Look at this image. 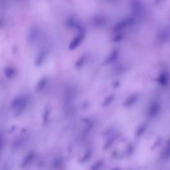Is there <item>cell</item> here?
Returning <instances> with one entry per match:
<instances>
[{"label": "cell", "mask_w": 170, "mask_h": 170, "mask_svg": "<svg viewBox=\"0 0 170 170\" xmlns=\"http://www.w3.org/2000/svg\"><path fill=\"white\" fill-rule=\"evenodd\" d=\"M28 103V98L24 95H19L15 97L11 103L12 108L17 110V113L22 112Z\"/></svg>", "instance_id": "1"}, {"label": "cell", "mask_w": 170, "mask_h": 170, "mask_svg": "<svg viewBox=\"0 0 170 170\" xmlns=\"http://www.w3.org/2000/svg\"><path fill=\"white\" fill-rule=\"evenodd\" d=\"M41 36V29L37 26H33L28 29L27 41L29 45H35L40 40Z\"/></svg>", "instance_id": "2"}, {"label": "cell", "mask_w": 170, "mask_h": 170, "mask_svg": "<svg viewBox=\"0 0 170 170\" xmlns=\"http://www.w3.org/2000/svg\"><path fill=\"white\" fill-rule=\"evenodd\" d=\"M85 28H82L77 30V33L69 44L68 49L70 50H73L78 47L81 45L85 39Z\"/></svg>", "instance_id": "3"}, {"label": "cell", "mask_w": 170, "mask_h": 170, "mask_svg": "<svg viewBox=\"0 0 170 170\" xmlns=\"http://www.w3.org/2000/svg\"><path fill=\"white\" fill-rule=\"evenodd\" d=\"M106 20L105 17L102 15H96L93 17L92 19V24L95 28H101L105 24Z\"/></svg>", "instance_id": "4"}, {"label": "cell", "mask_w": 170, "mask_h": 170, "mask_svg": "<svg viewBox=\"0 0 170 170\" xmlns=\"http://www.w3.org/2000/svg\"><path fill=\"white\" fill-rule=\"evenodd\" d=\"M47 80L48 79H47V77L45 76L40 78L36 85V91L40 92L44 89L47 85Z\"/></svg>", "instance_id": "5"}, {"label": "cell", "mask_w": 170, "mask_h": 170, "mask_svg": "<svg viewBox=\"0 0 170 170\" xmlns=\"http://www.w3.org/2000/svg\"><path fill=\"white\" fill-rule=\"evenodd\" d=\"M46 56V52L44 50H41L37 54L36 60H35V64L37 67H39L44 63L45 58Z\"/></svg>", "instance_id": "6"}, {"label": "cell", "mask_w": 170, "mask_h": 170, "mask_svg": "<svg viewBox=\"0 0 170 170\" xmlns=\"http://www.w3.org/2000/svg\"><path fill=\"white\" fill-rule=\"evenodd\" d=\"M4 73L7 78L11 79L15 76L16 70L14 67L8 66L4 68Z\"/></svg>", "instance_id": "7"}, {"label": "cell", "mask_w": 170, "mask_h": 170, "mask_svg": "<svg viewBox=\"0 0 170 170\" xmlns=\"http://www.w3.org/2000/svg\"><path fill=\"white\" fill-rule=\"evenodd\" d=\"M66 24L68 27H70V28H76L77 29L80 28L82 26V25L80 24L78 22H77L74 18H72V17L68 18L67 20Z\"/></svg>", "instance_id": "8"}, {"label": "cell", "mask_w": 170, "mask_h": 170, "mask_svg": "<svg viewBox=\"0 0 170 170\" xmlns=\"http://www.w3.org/2000/svg\"><path fill=\"white\" fill-rule=\"evenodd\" d=\"M86 59H87V55H86L85 54H83L82 55L79 56L75 63V64H74L75 67L77 68H80L83 67V65L85 63Z\"/></svg>", "instance_id": "9"}, {"label": "cell", "mask_w": 170, "mask_h": 170, "mask_svg": "<svg viewBox=\"0 0 170 170\" xmlns=\"http://www.w3.org/2000/svg\"><path fill=\"white\" fill-rule=\"evenodd\" d=\"M163 158L165 160H168L170 158V139L168 142L166 146L165 147L163 152Z\"/></svg>", "instance_id": "10"}, {"label": "cell", "mask_w": 170, "mask_h": 170, "mask_svg": "<svg viewBox=\"0 0 170 170\" xmlns=\"http://www.w3.org/2000/svg\"><path fill=\"white\" fill-rule=\"evenodd\" d=\"M33 157H34V154L32 153L28 155L27 157L24 159V161L22 163V166L23 167L26 166V165H28V163L30 162V161L33 158Z\"/></svg>", "instance_id": "11"}, {"label": "cell", "mask_w": 170, "mask_h": 170, "mask_svg": "<svg viewBox=\"0 0 170 170\" xmlns=\"http://www.w3.org/2000/svg\"><path fill=\"white\" fill-rule=\"evenodd\" d=\"M113 99V96L112 95H110V96L106 97L105 100H104L103 102V106H106L108 105L111 102Z\"/></svg>", "instance_id": "12"}, {"label": "cell", "mask_w": 170, "mask_h": 170, "mask_svg": "<svg viewBox=\"0 0 170 170\" xmlns=\"http://www.w3.org/2000/svg\"><path fill=\"white\" fill-rule=\"evenodd\" d=\"M103 165V162H100L97 163V164L94 166L92 167V169L91 170H98V169H99Z\"/></svg>", "instance_id": "13"}]
</instances>
